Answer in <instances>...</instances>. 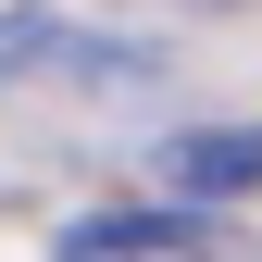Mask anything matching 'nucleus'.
Here are the masks:
<instances>
[{
    "mask_svg": "<svg viewBox=\"0 0 262 262\" xmlns=\"http://www.w3.org/2000/svg\"><path fill=\"white\" fill-rule=\"evenodd\" d=\"M13 75H138V50L88 38V25H62V13H0V88Z\"/></svg>",
    "mask_w": 262,
    "mask_h": 262,
    "instance_id": "1",
    "label": "nucleus"
},
{
    "mask_svg": "<svg viewBox=\"0 0 262 262\" xmlns=\"http://www.w3.org/2000/svg\"><path fill=\"white\" fill-rule=\"evenodd\" d=\"M162 187L175 200H250L262 187V125H200V138L162 150Z\"/></svg>",
    "mask_w": 262,
    "mask_h": 262,
    "instance_id": "2",
    "label": "nucleus"
},
{
    "mask_svg": "<svg viewBox=\"0 0 262 262\" xmlns=\"http://www.w3.org/2000/svg\"><path fill=\"white\" fill-rule=\"evenodd\" d=\"M150 250H187V225H75L62 262H150Z\"/></svg>",
    "mask_w": 262,
    "mask_h": 262,
    "instance_id": "3",
    "label": "nucleus"
}]
</instances>
